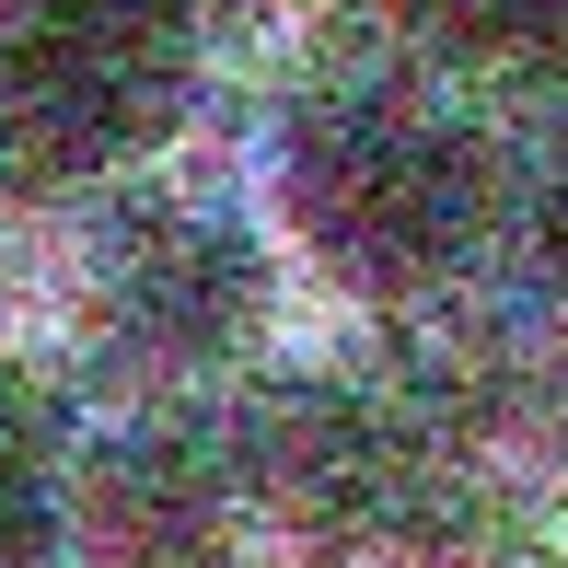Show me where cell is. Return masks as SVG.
<instances>
[{
    "label": "cell",
    "instance_id": "1",
    "mask_svg": "<svg viewBox=\"0 0 568 568\" xmlns=\"http://www.w3.org/2000/svg\"><path fill=\"white\" fill-rule=\"evenodd\" d=\"M278 210L302 255L359 302L442 291L499 221V151L476 116L406 82H337L278 140Z\"/></svg>",
    "mask_w": 568,
    "mask_h": 568
},
{
    "label": "cell",
    "instance_id": "2",
    "mask_svg": "<svg viewBox=\"0 0 568 568\" xmlns=\"http://www.w3.org/2000/svg\"><path fill=\"white\" fill-rule=\"evenodd\" d=\"M197 105L186 0H0V128L36 174H128Z\"/></svg>",
    "mask_w": 568,
    "mask_h": 568
},
{
    "label": "cell",
    "instance_id": "3",
    "mask_svg": "<svg viewBox=\"0 0 568 568\" xmlns=\"http://www.w3.org/2000/svg\"><path fill=\"white\" fill-rule=\"evenodd\" d=\"M93 302H105V337L140 372H163V383L232 372V359L267 337V244L221 197H140L105 232Z\"/></svg>",
    "mask_w": 568,
    "mask_h": 568
},
{
    "label": "cell",
    "instance_id": "4",
    "mask_svg": "<svg viewBox=\"0 0 568 568\" xmlns=\"http://www.w3.org/2000/svg\"><path fill=\"white\" fill-rule=\"evenodd\" d=\"M255 499H278L302 534H325V546H429L453 510V476L442 453L418 442V418H395L383 395H348V383H314V395H278L267 429H255L244 453Z\"/></svg>",
    "mask_w": 568,
    "mask_h": 568
},
{
    "label": "cell",
    "instance_id": "5",
    "mask_svg": "<svg viewBox=\"0 0 568 568\" xmlns=\"http://www.w3.org/2000/svg\"><path fill=\"white\" fill-rule=\"evenodd\" d=\"M244 510H255L244 453H232L221 429L151 406V418H128V429H105V442L82 453L59 523L82 534L93 568H232Z\"/></svg>",
    "mask_w": 568,
    "mask_h": 568
},
{
    "label": "cell",
    "instance_id": "6",
    "mask_svg": "<svg viewBox=\"0 0 568 568\" xmlns=\"http://www.w3.org/2000/svg\"><path fill=\"white\" fill-rule=\"evenodd\" d=\"M406 23L464 70L568 93V0H406Z\"/></svg>",
    "mask_w": 568,
    "mask_h": 568
},
{
    "label": "cell",
    "instance_id": "7",
    "mask_svg": "<svg viewBox=\"0 0 568 568\" xmlns=\"http://www.w3.org/2000/svg\"><path fill=\"white\" fill-rule=\"evenodd\" d=\"M534 278H546V302L568 314V163L534 186Z\"/></svg>",
    "mask_w": 568,
    "mask_h": 568
}]
</instances>
